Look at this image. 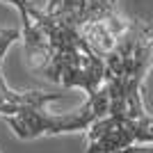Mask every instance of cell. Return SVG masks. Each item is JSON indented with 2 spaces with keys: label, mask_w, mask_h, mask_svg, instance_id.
<instances>
[{
  "label": "cell",
  "mask_w": 153,
  "mask_h": 153,
  "mask_svg": "<svg viewBox=\"0 0 153 153\" xmlns=\"http://www.w3.org/2000/svg\"><path fill=\"white\" fill-rule=\"evenodd\" d=\"M105 114H108V94H105V87H101L78 110H71L64 114H53L44 108L41 110L32 108V110H21L19 114L5 117V121L12 126L19 140H37L41 135L87 130L96 119H101Z\"/></svg>",
  "instance_id": "cell-1"
},
{
  "label": "cell",
  "mask_w": 153,
  "mask_h": 153,
  "mask_svg": "<svg viewBox=\"0 0 153 153\" xmlns=\"http://www.w3.org/2000/svg\"><path fill=\"white\" fill-rule=\"evenodd\" d=\"M87 153H119L135 144L153 142V119H126V117H101L87 130Z\"/></svg>",
  "instance_id": "cell-2"
}]
</instances>
